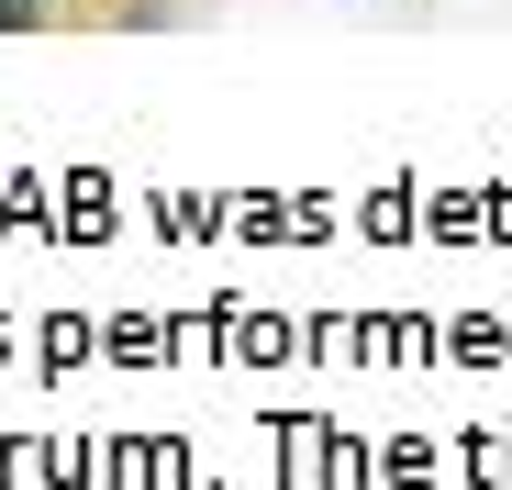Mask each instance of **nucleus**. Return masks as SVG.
Wrapping results in <instances>:
<instances>
[{
	"mask_svg": "<svg viewBox=\"0 0 512 490\" xmlns=\"http://www.w3.org/2000/svg\"><path fill=\"white\" fill-rule=\"evenodd\" d=\"M56 12H67V0H0V34H45Z\"/></svg>",
	"mask_w": 512,
	"mask_h": 490,
	"instance_id": "obj_1",
	"label": "nucleus"
}]
</instances>
